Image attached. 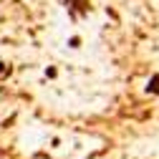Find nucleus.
Instances as JSON below:
<instances>
[{
    "label": "nucleus",
    "mask_w": 159,
    "mask_h": 159,
    "mask_svg": "<svg viewBox=\"0 0 159 159\" xmlns=\"http://www.w3.org/2000/svg\"><path fill=\"white\" fill-rule=\"evenodd\" d=\"M147 93H154V96H159V73H154L149 81H147Z\"/></svg>",
    "instance_id": "f03ea898"
},
{
    "label": "nucleus",
    "mask_w": 159,
    "mask_h": 159,
    "mask_svg": "<svg viewBox=\"0 0 159 159\" xmlns=\"http://www.w3.org/2000/svg\"><path fill=\"white\" fill-rule=\"evenodd\" d=\"M66 8L71 10V15L86 13V10H89V0H66Z\"/></svg>",
    "instance_id": "f257e3e1"
},
{
    "label": "nucleus",
    "mask_w": 159,
    "mask_h": 159,
    "mask_svg": "<svg viewBox=\"0 0 159 159\" xmlns=\"http://www.w3.org/2000/svg\"><path fill=\"white\" fill-rule=\"evenodd\" d=\"M0 73H5V63L3 61H0Z\"/></svg>",
    "instance_id": "7ed1b4c3"
}]
</instances>
